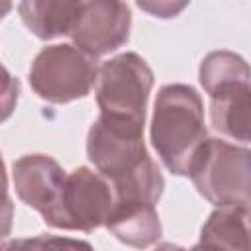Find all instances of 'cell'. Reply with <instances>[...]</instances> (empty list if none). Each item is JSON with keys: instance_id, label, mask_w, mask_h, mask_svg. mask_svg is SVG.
<instances>
[{"instance_id": "1", "label": "cell", "mask_w": 251, "mask_h": 251, "mask_svg": "<svg viewBox=\"0 0 251 251\" xmlns=\"http://www.w3.org/2000/svg\"><path fill=\"white\" fill-rule=\"evenodd\" d=\"M149 135L167 171L188 176L194 157L208 139L200 94L180 82L161 86L153 104Z\"/></svg>"}, {"instance_id": "2", "label": "cell", "mask_w": 251, "mask_h": 251, "mask_svg": "<svg viewBox=\"0 0 251 251\" xmlns=\"http://www.w3.org/2000/svg\"><path fill=\"white\" fill-rule=\"evenodd\" d=\"M188 176L216 208H249L251 151L220 137H208L194 157Z\"/></svg>"}, {"instance_id": "3", "label": "cell", "mask_w": 251, "mask_h": 251, "mask_svg": "<svg viewBox=\"0 0 251 251\" xmlns=\"http://www.w3.org/2000/svg\"><path fill=\"white\" fill-rule=\"evenodd\" d=\"M86 155L94 165V171L112 186L155 165L143 141V124L112 120L106 116H98L90 126Z\"/></svg>"}, {"instance_id": "4", "label": "cell", "mask_w": 251, "mask_h": 251, "mask_svg": "<svg viewBox=\"0 0 251 251\" xmlns=\"http://www.w3.org/2000/svg\"><path fill=\"white\" fill-rule=\"evenodd\" d=\"M153 71L147 61L133 53H120L98 67L96 102L100 116L145 126L147 100L153 88Z\"/></svg>"}, {"instance_id": "5", "label": "cell", "mask_w": 251, "mask_h": 251, "mask_svg": "<svg viewBox=\"0 0 251 251\" xmlns=\"http://www.w3.org/2000/svg\"><path fill=\"white\" fill-rule=\"evenodd\" d=\"M98 61L71 43L43 47L29 67V86L51 104L84 98L96 84Z\"/></svg>"}, {"instance_id": "6", "label": "cell", "mask_w": 251, "mask_h": 251, "mask_svg": "<svg viewBox=\"0 0 251 251\" xmlns=\"http://www.w3.org/2000/svg\"><path fill=\"white\" fill-rule=\"evenodd\" d=\"M114 208L110 182L90 167L67 173L59 204L45 220L47 226L67 231H94L106 224Z\"/></svg>"}, {"instance_id": "7", "label": "cell", "mask_w": 251, "mask_h": 251, "mask_svg": "<svg viewBox=\"0 0 251 251\" xmlns=\"http://www.w3.org/2000/svg\"><path fill=\"white\" fill-rule=\"evenodd\" d=\"M129 27L131 12L126 2L90 0L78 4L69 37L75 47L96 59L127 43Z\"/></svg>"}, {"instance_id": "8", "label": "cell", "mask_w": 251, "mask_h": 251, "mask_svg": "<svg viewBox=\"0 0 251 251\" xmlns=\"http://www.w3.org/2000/svg\"><path fill=\"white\" fill-rule=\"evenodd\" d=\"M12 178L18 198L45 222L59 204L67 173L51 155L29 153L14 161Z\"/></svg>"}, {"instance_id": "9", "label": "cell", "mask_w": 251, "mask_h": 251, "mask_svg": "<svg viewBox=\"0 0 251 251\" xmlns=\"http://www.w3.org/2000/svg\"><path fill=\"white\" fill-rule=\"evenodd\" d=\"M210 96V122L214 129L233 141L247 143L251 127L249 80H235L218 86Z\"/></svg>"}, {"instance_id": "10", "label": "cell", "mask_w": 251, "mask_h": 251, "mask_svg": "<svg viewBox=\"0 0 251 251\" xmlns=\"http://www.w3.org/2000/svg\"><path fill=\"white\" fill-rule=\"evenodd\" d=\"M104 226L118 241L135 249H145L157 243L163 233L157 208L145 202L114 204Z\"/></svg>"}, {"instance_id": "11", "label": "cell", "mask_w": 251, "mask_h": 251, "mask_svg": "<svg viewBox=\"0 0 251 251\" xmlns=\"http://www.w3.org/2000/svg\"><path fill=\"white\" fill-rule=\"evenodd\" d=\"M80 2L67 0H24L18 4L24 25L39 39L69 35Z\"/></svg>"}, {"instance_id": "12", "label": "cell", "mask_w": 251, "mask_h": 251, "mask_svg": "<svg viewBox=\"0 0 251 251\" xmlns=\"http://www.w3.org/2000/svg\"><path fill=\"white\" fill-rule=\"evenodd\" d=\"M198 78L206 94H210L222 84L235 80H249V67L245 59L233 51H226V49L212 51L200 63Z\"/></svg>"}, {"instance_id": "13", "label": "cell", "mask_w": 251, "mask_h": 251, "mask_svg": "<svg viewBox=\"0 0 251 251\" xmlns=\"http://www.w3.org/2000/svg\"><path fill=\"white\" fill-rule=\"evenodd\" d=\"M0 251H94L88 241L41 233L25 239H10L2 245Z\"/></svg>"}, {"instance_id": "14", "label": "cell", "mask_w": 251, "mask_h": 251, "mask_svg": "<svg viewBox=\"0 0 251 251\" xmlns=\"http://www.w3.org/2000/svg\"><path fill=\"white\" fill-rule=\"evenodd\" d=\"M20 96V82L10 75V71L0 63V124L6 122L18 104Z\"/></svg>"}, {"instance_id": "15", "label": "cell", "mask_w": 251, "mask_h": 251, "mask_svg": "<svg viewBox=\"0 0 251 251\" xmlns=\"http://www.w3.org/2000/svg\"><path fill=\"white\" fill-rule=\"evenodd\" d=\"M14 224V202L8 194V176L0 153V239L10 235Z\"/></svg>"}, {"instance_id": "16", "label": "cell", "mask_w": 251, "mask_h": 251, "mask_svg": "<svg viewBox=\"0 0 251 251\" xmlns=\"http://www.w3.org/2000/svg\"><path fill=\"white\" fill-rule=\"evenodd\" d=\"M137 6L145 12H149L155 18H175L178 12H182L188 4L186 2H137Z\"/></svg>"}, {"instance_id": "17", "label": "cell", "mask_w": 251, "mask_h": 251, "mask_svg": "<svg viewBox=\"0 0 251 251\" xmlns=\"http://www.w3.org/2000/svg\"><path fill=\"white\" fill-rule=\"evenodd\" d=\"M153 251H186V249L180 247V245H176V243H161Z\"/></svg>"}, {"instance_id": "18", "label": "cell", "mask_w": 251, "mask_h": 251, "mask_svg": "<svg viewBox=\"0 0 251 251\" xmlns=\"http://www.w3.org/2000/svg\"><path fill=\"white\" fill-rule=\"evenodd\" d=\"M12 8H14V6H12L10 2H0V22H2V20L8 16V12H10Z\"/></svg>"}, {"instance_id": "19", "label": "cell", "mask_w": 251, "mask_h": 251, "mask_svg": "<svg viewBox=\"0 0 251 251\" xmlns=\"http://www.w3.org/2000/svg\"><path fill=\"white\" fill-rule=\"evenodd\" d=\"M0 249H2V245H0Z\"/></svg>"}]
</instances>
